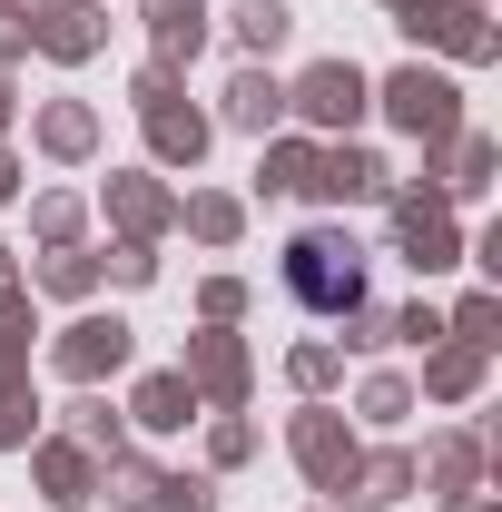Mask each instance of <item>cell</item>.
I'll return each instance as SVG.
<instances>
[{"label": "cell", "mask_w": 502, "mask_h": 512, "mask_svg": "<svg viewBox=\"0 0 502 512\" xmlns=\"http://www.w3.org/2000/svg\"><path fill=\"white\" fill-rule=\"evenodd\" d=\"M286 286H296V306H315V316H345V306L365 296L355 237H296V247H286Z\"/></svg>", "instance_id": "1"}]
</instances>
